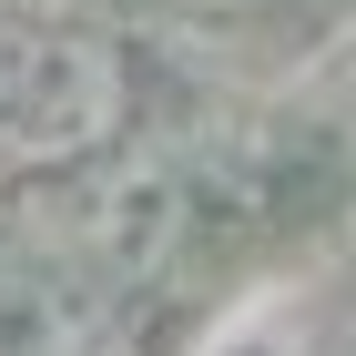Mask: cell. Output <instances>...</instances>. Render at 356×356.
Instances as JSON below:
<instances>
[{
  "mask_svg": "<svg viewBox=\"0 0 356 356\" xmlns=\"http://www.w3.org/2000/svg\"><path fill=\"white\" fill-rule=\"evenodd\" d=\"M133 122V61L122 41L61 10L0 21V184H72L112 163Z\"/></svg>",
  "mask_w": 356,
  "mask_h": 356,
  "instance_id": "cell-1",
  "label": "cell"
},
{
  "mask_svg": "<svg viewBox=\"0 0 356 356\" xmlns=\"http://www.w3.org/2000/svg\"><path fill=\"white\" fill-rule=\"evenodd\" d=\"M133 10H163V21H234V10H275V0H133Z\"/></svg>",
  "mask_w": 356,
  "mask_h": 356,
  "instance_id": "cell-2",
  "label": "cell"
}]
</instances>
